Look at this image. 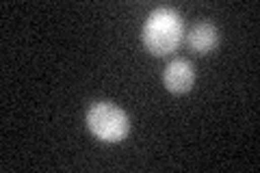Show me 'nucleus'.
<instances>
[{
	"label": "nucleus",
	"instance_id": "20e7f679",
	"mask_svg": "<svg viewBox=\"0 0 260 173\" xmlns=\"http://www.w3.org/2000/svg\"><path fill=\"white\" fill-rule=\"evenodd\" d=\"M186 44H189V48L193 52L206 54L219 44V30H217L215 24H210V22L195 24V26L189 30V35H186Z\"/></svg>",
	"mask_w": 260,
	"mask_h": 173
},
{
	"label": "nucleus",
	"instance_id": "f257e3e1",
	"mask_svg": "<svg viewBox=\"0 0 260 173\" xmlns=\"http://www.w3.org/2000/svg\"><path fill=\"white\" fill-rule=\"evenodd\" d=\"M184 24L182 18L169 7H158L154 9L143 24V44L148 52L162 56L174 52L182 41Z\"/></svg>",
	"mask_w": 260,
	"mask_h": 173
},
{
	"label": "nucleus",
	"instance_id": "f03ea898",
	"mask_svg": "<svg viewBox=\"0 0 260 173\" xmlns=\"http://www.w3.org/2000/svg\"><path fill=\"white\" fill-rule=\"evenodd\" d=\"M87 126L95 139L104 143H119L130 130L128 115L111 102H95L87 111Z\"/></svg>",
	"mask_w": 260,
	"mask_h": 173
},
{
	"label": "nucleus",
	"instance_id": "7ed1b4c3",
	"mask_svg": "<svg viewBox=\"0 0 260 173\" xmlns=\"http://www.w3.org/2000/svg\"><path fill=\"white\" fill-rule=\"evenodd\" d=\"M162 82L172 93H186L195 82V72L193 65L186 59H174L165 67L162 74Z\"/></svg>",
	"mask_w": 260,
	"mask_h": 173
}]
</instances>
